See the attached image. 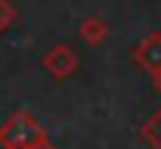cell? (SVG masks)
<instances>
[{"mask_svg":"<svg viewBox=\"0 0 161 149\" xmlns=\"http://www.w3.org/2000/svg\"><path fill=\"white\" fill-rule=\"evenodd\" d=\"M139 135L150 149H161V107L139 127Z\"/></svg>","mask_w":161,"mask_h":149,"instance_id":"obj_5","label":"cell"},{"mask_svg":"<svg viewBox=\"0 0 161 149\" xmlns=\"http://www.w3.org/2000/svg\"><path fill=\"white\" fill-rule=\"evenodd\" d=\"M130 56H133V62H136L144 73L156 76L161 70V31H150L139 45H133Z\"/></svg>","mask_w":161,"mask_h":149,"instance_id":"obj_3","label":"cell"},{"mask_svg":"<svg viewBox=\"0 0 161 149\" xmlns=\"http://www.w3.org/2000/svg\"><path fill=\"white\" fill-rule=\"evenodd\" d=\"M17 20V8L11 6V0H0V34L8 31Z\"/></svg>","mask_w":161,"mask_h":149,"instance_id":"obj_6","label":"cell"},{"mask_svg":"<svg viewBox=\"0 0 161 149\" xmlns=\"http://www.w3.org/2000/svg\"><path fill=\"white\" fill-rule=\"evenodd\" d=\"M40 65H42V70H45L51 79L62 82V79H68V76L76 73V68H79V56H76V51H74L71 45L57 42V45H51V48L45 51V56L40 59Z\"/></svg>","mask_w":161,"mask_h":149,"instance_id":"obj_2","label":"cell"},{"mask_svg":"<svg viewBox=\"0 0 161 149\" xmlns=\"http://www.w3.org/2000/svg\"><path fill=\"white\" fill-rule=\"evenodd\" d=\"M45 138H48L45 130L37 124V118L28 110H14L6 118V124L0 127V146L3 149H34Z\"/></svg>","mask_w":161,"mask_h":149,"instance_id":"obj_1","label":"cell"},{"mask_svg":"<svg viewBox=\"0 0 161 149\" xmlns=\"http://www.w3.org/2000/svg\"><path fill=\"white\" fill-rule=\"evenodd\" d=\"M34 149H57V146H54V144H51V141H48V138H45V141H42V144H37V146H34Z\"/></svg>","mask_w":161,"mask_h":149,"instance_id":"obj_8","label":"cell"},{"mask_svg":"<svg viewBox=\"0 0 161 149\" xmlns=\"http://www.w3.org/2000/svg\"><path fill=\"white\" fill-rule=\"evenodd\" d=\"M79 37H82L85 45H102L108 39V23L99 20V17H88L79 25Z\"/></svg>","mask_w":161,"mask_h":149,"instance_id":"obj_4","label":"cell"},{"mask_svg":"<svg viewBox=\"0 0 161 149\" xmlns=\"http://www.w3.org/2000/svg\"><path fill=\"white\" fill-rule=\"evenodd\" d=\"M150 79H153V90H156V93L161 96V70L156 73V76H150Z\"/></svg>","mask_w":161,"mask_h":149,"instance_id":"obj_7","label":"cell"}]
</instances>
